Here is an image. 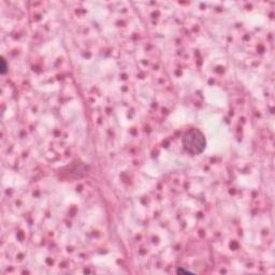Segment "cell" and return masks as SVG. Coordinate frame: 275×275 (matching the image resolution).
<instances>
[{
	"label": "cell",
	"instance_id": "obj_1",
	"mask_svg": "<svg viewBox=\"0 0 275 275\" xmlns=\"http://www.w3.org/2000/svg\"><path fill=\"white\" fill-rule=\"evenodd\" d=\"M182 145L187 153L199 155L206 147V139L203 132L197 128H191L185 132L182 139Z\"/></svg>",
	"mask_w": 275,
	"mask_h": 275
},
{
	"label": "cell",
	"instance_id": "obj_3",
	"mask_svg": "<svg viewBox=\"0 0 275 275\" xmlns=\"http://www.w3.org/2000/svg\"><path fill=\"white\" fill-rule=\"evenodd\" d=\"M177 273L178 274H181V273H194L192 271H190V270H186V269H183V268H181V269L177 270Z\"/></svg>",
	"mask_w": 275,
	"mask_h": 275
},
{
	"label": "cell",
	"instance_id": "obj_2",
	"mask_svg": "<svg viewBox=\"0 0 275 275\" xmlns=\"http://www.w3.org/2000/svg\"><path fill=\"white\" fill-rule=\"evenodd\" d=\"M6 72H8V65H6L4 57H1L0 58V73L1 74H6Z\"/></svg>",
	"mask_w": 275,
	"mask_h": 275
}]
</instances>
